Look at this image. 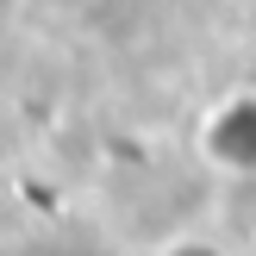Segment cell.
Returning <instances> with one entry per match:
<instances>
[{"instance_id":"obj_1","label":"cell","mask_w":256,"mask_h":256,"mask_svg":"<svg viewBox=\"0 0 256 256\" xmlns=\"http://www.w3.org/2000/svg\"><path fill=\"white\" fill-rule=\"evenodd\" d=\"M206 150H212V162H225V169L256 175V94H238L232 106L212 112V125H206Z\"/></svg>"},{"instance_id":"obj_2","label":"cell","mask_w":256,"mask_h":256,"mask_svg":"<svg viewBox=\"0 0 256 256\" xmlns=\"http://www.w3.org/2000/svg\"><path fill=\"white\" fill-rule=\"evenodd\" d=\"M169 256H219V250H212V244H175Z\"/></svg>"}]
</instances>
